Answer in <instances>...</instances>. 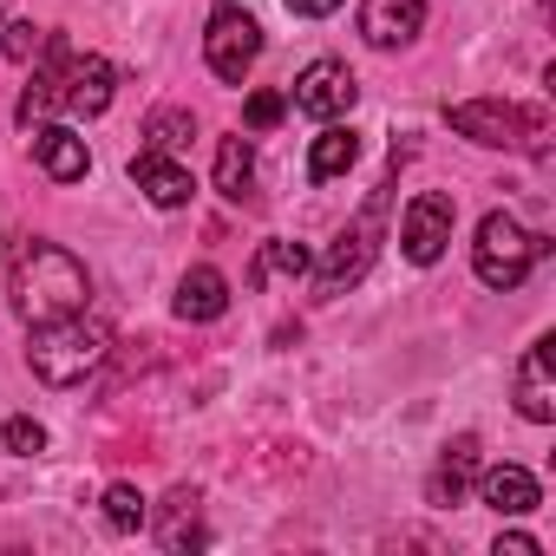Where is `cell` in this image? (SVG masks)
I'll list each match as a JSON object with an SVG mask.
<instances>
[{
	"label": "cell",
	"instance_id": "5bb4252c",
	"mask_svg": "<svg viewBox=\"0 0 556 556\" xmlns=\"http://www.w3.org/2000/svg\"><path fill=\"white\" fill-rule=\"evenodd\" d=\"M478 497H484L497 517H530V510L543 504V484H536L523 465H491V471L478 478Z\"/></svg>",
	"mask_w": 556,
	"mask_h": 556
},
{
	"label": "cell",
	"instance_id": "d6986e66",
	"mask_svg": "<svg viewBox=\"0 0 556 556\" xmlns=\"http://www.w3.org/2000/svg\"><path fill=\"white\" fill-rule=\"evenodd\" d=\"M275 275L302 282V275H308V249H302V242H262V249H255V262H249V289H268Z\"/></svg>",
	"mask_w": 556,
	"mask_h": 556
},
{
	"label": "cell",
	"instance_id": "484cf974",
	"mask_svg": "<svg viewBox=\"0 0 556 556\" xmlns=\"http://www.w3.org/2000/svg\"><path fill=\"white\" fill-rule=\"evenodd\" d=\"M282 8H289V14H302V21H328L341 0H282Z\"/></svg>",
	"mask_w": 556,
	"mask_h": 556
},
{
	"label": "cell",
	"instance_id": "ba28073f",
	"mask_svg": "<svg viewBox=\"0 0 556 556\" xmlns=\"http://www.w3.org/2000/svg\"><path fill=\"white\" fill-rule=\"evenodd\" d=\"M452 223H458V203H452L445 190H419V197L400 210V249H406V262L432 268V262L452 249Z\"/></svg>",
	"mask_w": 556,
	"mask_h": 556
},
{
	"label": "cell",
	"instance_id": "7402d4cb",
	"mask_svg": "<svg viewBox=\"0 0 556 556\" xmlns=\"http://www.w3.org/2000/svg\"><path fill=\"white\" fill-rule=\"evenodd\" d=\"M0 445H8L14 458H34V452H47V426L27 419V413H14L8 426H0Z\"/></svg>",
	"mask_w": 556,
	"mask_h": 556
},
{
	"label": "cell",
	"instance_id": "3957f363",
	"mask_svg": "<svg viewBox=\"0 0 556 556\" xmlns=\"http://www.w3.org/2000/svg\"><path fill=\"white\" fill-rule=\"evenodd\" d=\"M112 354V328L105 321H86L79 315H60V321H40L34 341H27V367L47 380V387H79L86 374H99Z\"/></svg>",
	"mask_w": 556,
	"mask_h": 556
},
{
	"label": "cell",
	"instance_id": "7c38bea8",
	"mask_svg": "<svg viewBox=\"0 0 556 556\" xmlns=\"http://www.w3.org/2000/svg\"><path fill=\"white\" fill-rule=\"evenodd\" d=\"M34 157H40V170L53 184H79L92 170V151H86V138L73 125H34Z\"/></svg>",
	"mask_w": 556,
	"mask_h": 556
},
{
	"label": "cell",
	"instance_id": "4fadbf2b",
	"mask_svg": "<svg viewBox=\"0 0 556 556\" xmlns=\"http://www.w3.org/2000/svg\"><path fill=\"white\" fill-rule=\"evenodd\" d=\"M131 184H138L157 210H184V203H190V170H184L177 157H164V151H138V157H131Z\"/></svg>",
	"mask_w": 556,
	"mask_h": 556
},
{
	"label": "cell",
	"instance_id": "44dd1931",
	"mask_svg": "<svg viewBox=\"0 0 556 556\" xmlns=\"http://www.w3.org/2000/svg\"><path fill=\"white\" fill-rule=\"evenodd\" d=\"M99 504H105V523H112V530H144V523H151V504H144L138 484H105Z\"/></svg>",
	"mask_w": 556,
	"mask_h": 556
},
{
	"label": "cell",
	"instance_id": "8992f818",
	"mask_svg": "<svg viewBox=\"0 0 556 556\" xmlns=\"http://www.w3.org/2000/svg\"><path fill=\"white\" fill-rule=\"evenodd\" d=\"M380 223H387V190H374L367 197V210L334 236V249L321 255V262H308L315 268V289L321 295H348L354 282H361V275L374 268V249H380Z\"/></svg>",
	"mask_w": 556,
	"mask_h": 556
},
{
	"label": "cell",
	"instance_id": "cb8c5ba5",
	"mask_svg": "<svg viewBox=\"0 0 556 556\" xmlns=\"http://www.w3.org/2000/svg\"><path fill=\"white\" fill-rule=\"evenodd\" d=\"M282 112H289V99H282V92H249L242 125H249V131H275V125H282Z\"/></svg>",
	"mask_w": 556,
	"mask_h": 556
},
{
	"label": "cell",
	"instance_id": "52a82bcc",
	"mask_svg": "<svg viewBox=\"0 0 556 556\" xmlns=\"http://www.w3.org/2000/svg\"><path fill=\"white\" fill-rule=\"evenodd\" d=\"M203 60H210V73H216L223 86H242L249 66L262 60V27H255V14L236 8V0H223V8L210 14V27H203Z\"/></svg>",
	"mask_w": 556,
	"mask_h": 556
},
{
	"label": "cell",
	"instance_id": "9a60e30c",
	"mask_svg": "<svg viewBox=\"0 0 556 556\" xmlns=\"http://www.w3.org/2000/svg\"><path fill=\"white\" fill-rule=\"evenodd\" d=\"M177 321H216V315H229V282H223V268H210V262H197L184 282H177Z\"/></svg>",
	"mask_w": 556,
	"mask_h": 556
},
{
	"label": "cell",
	"instance_id": "30bf717a",
	"mask_svg": "<svg viewBox=\"0 0 556 556\" xmlns=\"http://www.w3.org/2000/svg\"><path fill=\"white\" fill-rule=\"evenodd\" d=\"M426 27V0H361V40L393 53V47H413Z\"/></svg>",
	"mask_w": 556,
	"mask_h": 556
},
{
	"label": "cell",
	"instance_id": "5b68a950",
	"mask_svg": "<svg viewBox=\"0 0 556 556\" xmlns=\"http://www.w3.org/2000/svg\"><path fill=\"white\" fill-rule=\"evenodd\" d=\"M445 118H452L458 138L491 144V151H530V157H543V144H549V118L543 112H517L504 99H465V105H445Z\"/></svg>",
	"mask_w": 556,
	"mask_h": 556
},
{
	"label": "cell",
	"instance_id": "8fae6325",
	"mask_svg": "<svg viewBox=\"0 0 556 556\" xmlns=\"http://www.w3.org/2000/svg\"><path fill=\"white\" fill-rule=\"evenodd\" d=\"M517 413H523L530 426H549V419H556V380H549V334H543V341H530V348H523V361H517Z\"/></svg>",
	"mask_w": 556,
	"mask_h": 556
},
{
	"label": "cell",
	"instance_id": "7a4b0ae2",
	"mask_svg": "<svg viewBox=\"0 0 556 556\" xmlns=\"http://www.w3.org/2000/svg\"><path fill=\"white\" fill-rule=\"evenodd\" d=\"M86 295H92V275H86V262L73 249H60L47 236L21 242V255H14V308H21L27 328L60 321V315H79Z\"/></svg>",
	"mask_w": 556,
	"mask_h": 556
},
{
	"label": "cell",
	"instance_id": "ac0fdd59",
	"mask_svg": "<svg viewBox=\"0 0 556 556\" xmlns=\"http://www.w3.org/2000/svg\"><path fill=\"white\" fill-rule=\"evenodd\" d=\"M249 177H255V144L236 131V138L216 144V190H223L229 203H242V197H249Z\"/></svg>",
	"mask_w": 556,
	"mask_h": 556
},
{
	"label": "cell",
	"instance_id": "d4e9b609",
	"mask_svg": "<svg viewBox=\"0 0 556 556\" xmlns=\"http://www.w3.org/2000/svg\"><path fill=\"white\" fill-rule=\"evenodd\" d=\"M497 556H543V543L523 536V530H504V536H497Z\"/></svg>",
	"mask_w": 556,
	"mask_h": 556
},
{
	"label": "cell",
	"instance_id": "e0dca14e",
	"mask_svg": "<svg viewBox=\"0 0 556 556\" xmlns=\"http://www.w3.org/2000/svg\"><path fill=\"white\" fill-rule=\"evenodd\" d=\"M354 157H361V138L334 118V125L315 138V151H308V177H315V184H334V177H348V170H354Z\"/></svg>",
	"mask_w": 556,
	"mask_h": 556
},
{
	"label": "cell",
	"instance_id": "277c9868",
	"mask_svg": "<svg viewBox=\"0 0 556 556\" xmlns=\"http://www.w3.org/2000/svg\"><path fill=\"white\" fill-rule=\"evenodd\" d=\"M543 249H549V242H543V236H530L510 210H491V216L478 223L471 268H478V282H484V289H497V295H504V289H517L523 275L543 262Z\"/></svg>",
	"mask_w": 556,
	"mask_h": 556
},
{
	"label": "cell",
	"instance_id": "603a6c76",
	"mask_svg": "<svg viewBox=\"0 0 556 556\" xmlns=\"http://www.w3.org/2000/svg\"><path fill=\"white\" fill-rule=\"evenodd\" d=\"M47 40H53L47 27H34V21H14V27H8V40H0V47H8V60H14V66H34V60L47 53Z\"/></svg>",
	"mask_w": 556,
	"mask_h": 556
},
{
	"label": "cell",
	"instance_id": "ffe728a7",
	"mask_svg": "<svg viewBox=\"0 0 556 556\" xmlns=\"http://www.w3.org/2000/svg\"><path fill=\"white\" fill-rule=\"evenodd\" d=\"M190 138H197V118H190V112H177V105H164V112H151V118H144V151L177 157Z\"/></svg>",
	"mask_w": 556,
	"mask_h": 556
},
{
	"label": "cell",
	"instance_id": "6da1fadb",
	"mask_svg": "<svg viewBox=\"0 0 556 556\" xmlns=\"http://www.w3.org/2000/svg\"><path fill=\"white\" fill-rule=\"evenodd\" d=\"M47 53H53V66L21 92L14 118H21V125H47L53 112L99 118V112L112 105V92H118V66H112V60H99V53H66L60 40H47Z\"/></svg>",
	"mask_w": 556,
	"mask_h": 556
},
{
	"label": "cell",
	"instance_id": "9c48e42d",
	"mask_svg": "<svg viewBox=\"0 0 556 556\" xmlns=\"http://www.w3.org/2000/svg\"><path fill=\"white\" fill-rule=\"evenodd\" d=\"M354 99H361V79H354L341 60H315V66L295 79V112H308V118H321V125L348 118Z\"/></svg>",
	"mask_w": 556,
	"mask_h": 556
},
{
	"label": "cell",
	"instance_id": "2e32d148",
	"mask_svg": "<svg viewBox=\"0 0 556 556\" xmlns=\"http://www.w3.org/2000/svg\"><path fill=\"white\" fill-rule=\"evenodd\" d=\"M478 484V439L471 432H458L452 445H445V458L432 465V484H426V497L432 504H465V491Z\"/></svg>",
	"mask_w": 556,
	"mask_h": 556
}]
</instances>
